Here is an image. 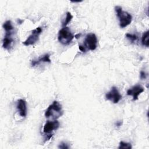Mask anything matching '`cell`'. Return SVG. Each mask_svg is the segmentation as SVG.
I'll return each mask as SVG.
<instances>
[{
  "label": "cell",
  "mask_w": 149,
  "mask_h": 149,
  "mask_svg": "<svg viewBox=\"0 0 149 149\" xmlns=\"http://www.w3.org/2000/svg\"><path fill=\"white\" fill-rule=\"evenodd\" d=\"M13 31H10V32H5V35L4 36V38L2 41V47L3 48L6 49H9L14 40L12 37V34H13Z\"/></svg>",
  "instance_id": "30bf717a"
},
{
  "label": "cell",
  "mask_w": 149,
  "mask_h": 149,
  "mask_svg": "<svg viewBox=\"0 0 149 149\" xmlns=\"http://www.w3.org/2000/svg\"><path fill=\"white\" fill-rule=\"evenodd\" d=\"M126 37L128 40H129L130 41H132V42L136 41L138 38L137 36L134 34H130V33H127L126 34Z\"/></svg>",
  "instance_id": "2e32d148"
},
{
  "label": "cell",
  "mask_w": 149,
  "mask_h": 149,
  "mask_svg": "<svg viewBox=\"0 0 149 149\" xmlns=\"http://www.w3.org/2000/svg\"><path fill=\"white\" fill-rule=\"evenodd\" d=\"M144 91V88L140 85H136L129 88L127 91V94L133 97V100L136 101L138 99L139 95Z\"/></svg>",
  "instance_id": "52a82bcc"
},
{
  "label": "cell",
  "mask_w": 149,
  "mask_h": 149,
  "mask_svg": "<svg viewBox=\"0 0 149 149\" xmlns=\"http://www.w3.org/2000/svg\"><path fill=\"white\" fill-rule=\"evenodd\" d=\"M42 28L41 27H38L33 30L31 32V34L27 37V38L23 42V44L25 46H29L34 45L36 42L39 40V37L41 33H42Z\"/></svg>",
  "instance_id": "277c9868"
},
{
  "label": "cell",
  "mask_w": 149,
  "mask_h": 149,
  "mask_svg": "<svg viewBox=\"0 0 149 149\" xmlns=\"http://www.w3.org/2000/svg\"><path fill=\"white\" fill-rule=\"evenodd\" d=\"M146 73L144 72H143V71H141V72H140V78L141 79H146Z\"/></svg>",
  "instance_id": "ac0fdd59"
},
{
  "label": "cell",
  "mask_w": 149,
  "mask_h": 149,
  "mask_svg": "<svg viewBox=\"0 0 149 149\" xmlns=\"http://www.w3.org/2000/svg\"><path fill=\"white\" fill-rule=\"evenodd\" d=\"M115 10L119 20V26L121 28H124L131 23L132 20V15L128 12L123 11L122 7L116 6Z\"/></svg>",
  "instance_id": "7a4b0ae2"
},
{
  "label": "cell",
  "mask_w": 149,
  "mask_h": 149,
  "mask_svg": "<svg viewBox=\"0 0 149 149\" xmlns=\"http://www.w3.org/2000/svg\"><path fill=\"white\" fill-rule=\"evenodd\" d=\"M63 111L61 104L57 101H54L49 105L45 112L46 118L56 120L63 115Z\"/></svg>",
  "instance_id": "6da1fadb"
},
{
  "label": "cell",
  "mask_w": 149,
  "mask_h": 149,
  "mask_svg": "<svg viewBox=\"0 0 149 149\" xmlns=\"http://www.w3.org/2000/svg\"><path fill=\"white\" fill-rule=\"evenodd\" d=\"M106 100L112 101L114 104H117L122 98V95L116 87H112L111 90L105 94Z\"/></svg>",
  "instance_id": "8992f818"
},
{
  "label": "cell",
  "mask_w": 149,
  "mask_h": 149,
  "mask_svg": "<svg viewBox=\"0 0 149 149\" xmlns=\"http://www.w3.org/2000/svg\"><path fill=\"white\" fill-rule=\"evenodd\" d=\"M79 49L82 51V52H85L86 51V49H85V47L84 46H82L81 45H80L79 46Z\"/></svg>",
  "instance_id": "d6986e66"
},
{
  "label": "cell",
  "mask_w": 149,
  "mask_h": 149,
  "mask_svg": "<svg viewBox=\"0 0 149 149\" xmlns=\"http://www.w3.org/2000/svg\"><path fill=\"white\" fill-rule=\"evenodd\" d=\"M16 108L20 116L24 118L27 115V105L26 102L23 99H19L17 101Z\"/></svg>",
  "instance_id": "9c48e42d"
},
{
  "label": "cell",
  "mask_w": 149,
  "mask_h": 149,
  "mask_svg": "<svg viewBox=\"0 0 149 149\" xmlns=\"http://www.w3.org/2000/svg\"><path fill=\"white\" fill-rule=\"evenodd\" d=\"M49 55L48 54H45L44 55L39 57L36 60H32L31 62V66H35L41 62H48L51 63V59L49 58Z\"/></svg>",
  "instance_id": "8fae6325"
},
{
  "label": "cell",
  "mask_w": 149,
  "mask_h": 149,
  "mask_svg": "<svg viewBox=\"0 0 149 149\" xmlns=\"http://www.w3.org/2000/svg\"><path fill=\"white\" fill-rule=\"evenodd\" d=\"M80 36V34H76V36H75V37L76 38H77V37H79V36Z\"/></svg>",
  "instance_id": "44dd1931"
},
{
  "label": "cell",
  "mask_w": 149,
  "mask_h": 149,
  "mask_svg": "<svg viewBox=\"0 0 149 149\" xmlns=\"http://www.w3.org/2000/svg\"><path fill=\"white\" fill-rule=\"evenodd\" d=\"M74 36L71 32L70 29L67 27H63L58 32V40L63 45H66L69 44Z\"/></svg>",
  "instance_id": "3957f363"
},
{
  "label": "cell",
  "mask_w": 149,
  "mask_h": 149,
  "mask_svg": "<svg viewBox=\"0 0 149 149\" xmlns=\"http://www.w3.org/2000/svg\"><path fill=\"white\" fill-rule=\"evenodd\" d=\"M116 125H117L118 126H121V122H117V123H116Z\"/></svg>",
  "instance_id": "ffe728a7"
},
{
  "label": "cell",
  "mask_w": 149,
  "mask_h": 149,
  "mask_svg": "<svg viewBox=\"0 0 149 149\" xmlns=\"http://www.w3.org/2000/svg\"><path fill=\"white\" fill-rule=\"evenodd\" d=\"M59 122L56 120H54L52 121H48L45 123L43 127V132L45 134H49L52 131L57 130L59 127Z\"/></svg>",
  "instance_id": "ba28073f"
},
{
  "label": "cell",
  "mask_w": 149,
  "mask_h": 149,
  "mask_svg": "<svg viewBox=\"0 0 149 149\" xmlns=\"http://www.w3.org/2000/svg\"><path fill=\"white\" fill-rule=\"evenodd\" d=\"M58 148H63V149H67L69 148V146H68V144L66 143L65 142H62L61 143V144L58 146Z\"/></svg>",
  "instance_id": "e0dca14e"
},
{
  "label": "cell",
  "mask_w": 149,
  "mask_h": 149,
  "mask_svg": "<svg viewBox=\"0 0 149 149\" xmlns=\"http://www.w3.org/2000/svg\"><path fill=\"white\" fill-rule=\"evenodd\" d=\"M149 31L148 30L145 31L142 36L141 37V43L142 45L144 46H146V47H148L149 46Z\"/></svg>",
  "instance_id": "7c38bea8"
},
{
  "label": "cell",
  "mask_w": 149,
  "mask_h": 149,
  "mask_svg": "<svg viewBox=\"0 0 149 149\" xmlns=\"http://www.w3.org/2000/svg\"><path fill=\"white\" fill-rule=\"evenodd\" d=\"M73 18V16L72 15V14L69 12H68L66 13V17H65V20L62 22V26L63 27H65L66 26V25L71 21L72 19Z\"/></svg>",
  "instance_id": "5bb4252c"
},
{
  "label": "cell",
  "mask_w": 149,
  "mask_h": 149,
  "mask_svg": "<svg viewBox=\"0 0 149 149\" xmlns=\"http://www.w3.org/2000/svg\"><path fill=\"white\" fill-rule=\"evenodd\" d=\"M132 145L130 143H126L123 141H120L118 148L119 149H130L132 148Z\"/></svg>",
  "instance_id": "9a60e30c"
},
{
  "label": "cell",
  "mask_w": 149,
  "mask_h": 149,
  "mask_svg": "<svg viewBox=\"0 0 149 149\" xmlns=\"http://www.w3.org/2000/svg\"><path fill=\"white\" fill-rule=\"evenodd\" d=\"M3 28L5 30V32H10L13 31L14 27L12 25V22L10 20H6L3 24Z\"/></svg>",
  "instance_id": "4fadbf2b"
},
{
  "label": "cell",
  "mask_w": 149,
  "mask_h": 149,
  "mask_svg": "<svg viewBox=\"0 0 149 149\" xmlns=\"http://www.w3.org/2000/svg\"><path fill=\"white\" fill-rule=\"evenodd\" d=\"M85 47L89 50L94 51L97 46V38L95 34L89 33L87 34L84 40Z\"/></svg>",
  "instance_id": "5b68a950"
}]
</instances>
